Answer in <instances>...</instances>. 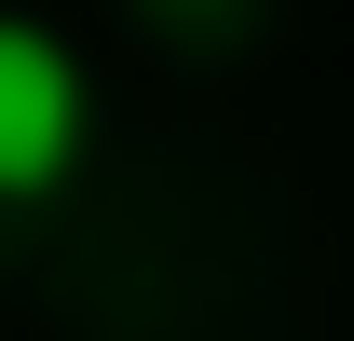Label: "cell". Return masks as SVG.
<instances>
[{"label": "cell", "instance_id": "obj_1", "mask_svg": "<svg viewBox=\"0 0 354 341\" xmlns=\"http://www.w3.org/2000/svg\"><path fill=\"white\" fill-rule=\"evenodd\" d=\"M68 164H82V69L55 28L0 14V205H41Z\"/></svg>", "mask_w": 354, "mask_h": 341}]
</instances>
